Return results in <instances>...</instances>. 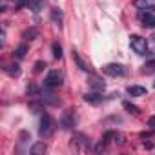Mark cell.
<instances>
[{"label": "cell", "mask_w": 155, "mask_h": 155, "mask_svg": "<svg viewBox=\"0 0 155 155\" xmlns=\"http://www.w3.org/2000/svg\"><path fill=\"white\" fill-rule=\"evenodd\" d=\"M102 69H104V73H106V75H110V77H122V75L126 73L124 66H122V64H117V62L106 64Z\"/></svg>", "instance_id": "cell-7"}, {"label": "cell", "mask_w": 155, "mask_h": 155, "mask_svg": "<svg viewBox=\"0 0 155 155\" xmlns=\"http://www.w3.org/2000/svg\"><path fill=\"white\" fill-rule=\"evenodd\" d=\"M153 38H155V35H153Z\"/></svg>", "instance_id": "cell-24"}, {"label": "cell", "mask_w": 155, "mask_h": 155, "mask_svg": "<svg viewBox=\"0 0 155 155\" xmlns=\"http://www.w3.org/2000/svg\"><path fill=\"white\" fill-rule=\"evenodd\" d=\"M153 86H155V82H153Z\"/></svg>", "instance_id": "cell-25"}, {"label": "cell", "mask_w": 155, "mask_h": 155, "mask_svg": "<svg viewBox=\"0 0 155 155\" xmlns=\"http://www.w3.org/2000/svg\"><path fill=\"white\" fill-rule=\"evenodd\" d=\"M148 126H150V128H151V130H155V115H153V117H150V119H148Z\"/></svg>", "instance_id": "cell-23"}, {"label": "cell", "mask_w": 155, "mask_h": 155, "mask_svg": "<svg viewBox=\"0 0 155 155\" xmlns=\"http://www.w3.org/2000/svg\"><path fill=\"white\" fill-rule=\"evenodd\" d=\"M71 57H73V60H75V64H77V66H79V68H81L82 71H91V66H90L88 62H84V60L81 58V55H79V53H77L75 49L71 51Z\"/></svg>", "instance_id": "cell-8"}, {"label": "cell", "mask_w": 155, "mask_h": 155, "mask_svg": "<svg viewBox=\"0 0 155 155\" xmlns=\"http://www.w3.org/2000/svg\"><path fill=\"white\" fill-rule=\"evenodd\" d=\"M88 84H90V88L93 91H104V88H106V84L99 79V77H91V79L88 81Z\"/></svg>", "instance_id": "cell-10"}, {"label": "cell", "mask_w": 155, "mask_h": 155, "mask_svg": "<svg viewBox=\"0 0 155 155\" xmlns=\"http://www.w3.org/2000/svg\"><path fill=\"white\" fill-rule=\"evenodd\" d=\"M44 69H46V62H42V60L35 62V68H33L35 73H40V71H44Z\"/></svg>", "instance_id": "cell-22"}, {"label": "cell", "mask_w": 155, "mask_h": 155, "mask_svg": "<svg viewBox=\"0 0 155 155\" xmlns=\"http://www.w3.org/2000/svg\"><path fill=\"white\" fill-rule=\"evenodd\" d=\"M75 124H77V115H75V111H73V110L64 111V115L60 117V126H62V130H71V128H75Z\"/></svg>", "instance_id": "cell-6"}, {"label": "cell", "mask_w": 155, "mask_h": 155, "mask_svg": "<svg viewBox=\"0 0 155 155\" xmlns=\"http://www.w3.org/2000/svg\"><path fill=\"white\" fill-rule=\"evenodd\" d=\"M24 6L29 8L33 13H38L42 9V2H40V0H24Z\"/></svg>", "instance_id": "cell-12"}, {"label": "cell", "mask_w": 155, "mask_h": 155, "mask_svg": "<svg viewBox=\"0 0 155 155\" xmlns=\"http://www.w3.org/2000/svg\"><path fill=\"white\" fill-rule=\"evenodd\" d=\"M84 101L90 102V104H101L104 101V97L101 95V91H93V93H86L84 95Z\"/></svg>", "instance_id": "cell-9"}, {"label": "cell", "mask_w": 155, "mask_h": 155, "mask_svg": "<svg viewBox=\"0 0 155 155\" xmlns=\"http://www.w3.org/2000/svg\"><path fill=\"white\" fill-rule=\"evenodd\" d=\"M133 6L137 9H146V8L155 6V0H133Z\"/></svg>", "instance_id": "cell-17"}, {"label": "cell", "mask_w": 155, "mask_h": 155, "mask_svg": "<svg viewBox=\"0 0 155 155\" xmlns=\"http://www.w3.org/2000/svg\"><path fill=\"white\" fill-rule=\"evenodd\" d=\"M4 69H6V73H8V75H11V77H18V75H20V66H18L17 62L8 64Z\"/></svg>", "instance_id": "cell-16"}, {"label": "cell", "mask_w": 155, "mask_h": 155, "mask_svg": "<svg viewBox=\"0 0 155 155\" xmlns=\"http://www.w3.org/2000/svg\"><path fill=\"white\" fill-rule=\"evenodd\" d=\"M71 148L79 150V151H82V150H90V148H91L90 137L84 135V133H73V137H71Z\"/></svg>", "instance_id": "cell-4"}, {"label": "cell", "mask_w": 155, "mask_h": 155, "mask_svg": "<svg viewBox=\"0 0 155 155\" xmlns=\"http://www.w3.org/2000/svg\"><path fill=\"white\" fill-rule=\"evenodd\" d=\"M38 37V29L37 28H29V29H26L24 33H22V38L28 42V40H35Z\"/></svg>", "instance_id": "cell-15"}, {"label": "cell", "mask_w": 155, "mask_h": 155, "mask_svg": "<svg viewBox=\"0 0 155 155\" xmlns=\"http://www.w3.org/2000/svg\"><path fill=\"white\" fill-rule=\"evenodd\" d=\"M113 142H117V144L122 146V144H126V137H124L120 131H115V140H113Z\"/></svg>", "instance_id": "cell-21"}, {"label": "cell", "mask_w": 155, "mask_h": 155, "mask_svg": "<svg viewBox=\"0 0 155 155\" xmlns=\"http://www.w3.org/2000/svg\"><path fill=\"white\" fill-rule=\"evenodd\" d=\"M131 97H140V95H144L146 93V88H142V86H128V90H126Z\"/></svg>", "instance_id": "cell-13"}, {"label": "cell", "mask_w": 155, "mask_h": 155, "mask_svg": "<svg viewBox=\"0 0 155 155\" xmlns=\"http://www.w3.org/2000/svg\"><path fill=\"white\" fill-rule=\"evenodd\" d=\"M55 131V120L49 117V115H42V119H40V128H38V133H40V137L42 139H46V137H49L51 133Z\"/></svg>", "instance_id": "cell-5"}, {"label": "cell", "mask_w": 155, "mask_h": 155, "mask_svg": "<svg viewBox=\"0 0 155 155\" xmlns=\"http://www.w3.org/2000/svg\"><path fill=\"white\" fill-rule=\"evenodd\" d=\"M51 49H53V57H55V58H62V46H60L58 42H55V44L51 46Z\"/></svg>", "instance_id": "cell-20"}, {"label": "cell", "mask_w": 155, "mask_h": 155, "mask_svg": "<svg viewBox=\"0 0 155 155\" xmlns=\"http://www.w3.org/2000/svg\"><path fill=\"white\" fill-rule=\"evenodd\" d=\"M122 106H124V110H128L131 115H140V110H139L135 104H131L130 101H124V104H122Z\"/></svg>", "instance_id": "cell-18"}, {"label": "cell", "mask_w": 155, "mask_h": 155, "mask_svg": "<svg viewBox=\"0 0 155 155\" xmlns=\"http://www.w3.org/2000/svg\"><path fill=\"white\" fill-rule=\"evenodd\" d=\"M130 46L137 55H148V40L140 35H131L130 37Z\"/></svg>", "instance_id": "cell-1"}, {"label": "cell", "mask_w": 155, "mask_h": 155, "mask_svg": "<svg viewBox=\"0 0 155 155\" xmlns=\"http://www.w3.org/2000/svg\"><path fill=\"white\" fill-rule=\"evenodd\" d=\"M62 81H64V77L58 69H51L46 77V81H44V86L48 90H55V88H60L62 86Z\"/></svg>", "instance_id": "cell-3"}, {"label": "cell", "mask_w": 155, "mask_h": 155, "mask_svg": "<svg viewBox=\"0 0 155 155\" xmlns=\"http://www.w3.org/2000/svg\"><path fill=\"white\" fill-rule=\"evenodd\" d=\"M51 18H53V22H55L57 26H62L64 15H62V11H60L58 8H53V9H51Z\"/></svg>", "instance_id": "cell-14"}, {"label": "cell", "mask_w": 155, "mask_h": 155, "mask_svg": "<svg viewBox=\"0 0 155 155\" xmlns=\"http://www.w3.org/2000/svg\"><path fill=\"white\" fill-rule=\"evenodd\" d=\"M139 20L144 28H155V6L139 9Z\"/></svg>", "instance_id": "cell-2"}, {"label": "cell", "mask_w": 155, "mask_h": 155, "mask_svg": "<svg viewBox=\"0 0 155 155\" xmlns=\"http://www.w3.org/2000/svg\"><path fill=\"white\" fill-rule=\"evenodd\" d=\"M26 53H28V44H20V46L15 49V57H17V58H24Z\"/></svg>", "instance_id": "cell-19"}, {"label": "cell", "mask_w": 155, "mask_h": 155, "mask_svg": "<svg viewBox=\"0 0 155 155\" xmlns=\"http://www.w3.org/2000/svg\"><path fill=\"white\" fill-rule=\"evenodd\" d=\"M46 150H48V144H46L44 140L35 142V144L31 146V153H33V155H42V153H46Z\"/></svg>", "instance_id": "cell-11"}]
</instances>
